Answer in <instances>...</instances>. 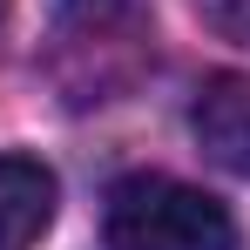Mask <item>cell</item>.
Here are the masks:
<instances>
[{"mask_svg": "<svg viewBox=\"0 0 250 250\" xmlns=\"http://www.w3.org/2000/svg\"><path fill=\"white\" fill-rule=\"evenodd\" d=\"M108 250H244L237 216L176 183V176H122L108 189Z\"/></svg>", "mask_w": 250, "mask_h": 250, "instance_id": "cell-1", "label": "cell"}, {"mask_svg": "<svg viewBox=\"0 0 250 250\" xmlns=\"http://www.w3.org/2000/svg\"><path fill=\"white\" fill-rule=\"evenodd\" d=\"M196 14H203L209 34H223V41L250 47V0H196Z\"/></svg>", "mask_w": 250, "mask_h": 250, "instance_id": "cell-5", "label": "cell"}, {"mask_svg": "<svg viewBox=\"0 0 250 250\" xmlns=\"http://www.w3.org/2000/svg\"><path fill=\"white\" fill-rule=\"evenodd\" d=\"M189 135L216 169L250 176V75H216L203 82L196 108H189Z\"/></svg>", "mask_w": 250, "mask_h": 250, "instance_id": "cell-2", "label": "cell"}, {"mask_svg": "<svg viewBox=\"0 0 250 250\" xmlns=\"http://www.w3.org/2000/svg\"><path fill=\"white\" fill-rule=\"evenodd\" d=\"M61 183L41 156H0V250H34L54 223Z\"/></svg>", "mask_w": 250, "mask_h": 250, "instance_id": "cell-3", "label": "cell"}, {"mask_svg": "<svg viewBox=\"0 0 250 250\" xmlns=\"http://www.w3.org/2000/svg\"><path fill=\"white\" fill-rule=\"evenodd\" d=\"M0 21H7V0H0Z\"/></svg>", "mask_w": 250, "mask_h": 250, "instance_id": "cell-6", "label": "cell"}, {"mask_svg": "<svg viewBox=\"0 0 250 250\" xmlns=\"http://www.w3.org/2000/svg\"><path fill=\"white\" fill-rule=\"evenodd\" d=\"M149 0H61V27L68 34H115V27H135Z\"/></svg>", "mask_w": 250, "mask_h": 250, "instance_id": "cell-4", "label": "cell"}]
</instances>
